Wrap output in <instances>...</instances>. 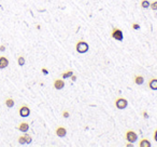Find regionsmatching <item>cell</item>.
I'll return each mask as SVG.
<instances>
[{"label": "cell", "mask_w": 157, "mask_h": 147, "mask_svg": "<svg viewBox=\"0 0 157 147\" xmlns=\"http://www.w3.org/2000/svg\"><path fill=\"white\" fill-rule=\"evenodd\" d=\"M53 87L56 89V90H61V89H64V87H65V81L63 80V79H56L53 83Z\"/></svg>", "instance_id": "cell-6"}, {"label": "cell", "mask_w": 157, "mask_h": 147, "mask_svg": "<svg viewBox=\"0 0 157 147\" xmlns=\"http://www.w3.org/2000/svg\"><path fill=\"white\" fill-rule=\"evenodd\" d=\"M111 37H112L113 39H115V40H117V41H123V39H124V34H123V31H122V29L114 27V28L112 29Z\"/></svg>", "instance_id": "cell-2"}, {"label": "cell", "mask_w": 157, "mask_h": 147, "mask_svg": "<svg viewBox=\"0 0 157 147\" xmlns=\"http://www.w3.org/2000/svg\"><path fill=\"white\" fill-rule=\"evenodd\" d=\"M6 105H7V107H9V108H12V107L14 106V99L11 98H7L6 99Z\"/></svg>", "instance_id": "cell-15"}, {"label": "cell", "mask_w": 157, "mask_h": 147, "mask_svg": "<svg viewBox=\"0 0 157 147\" xmlns=\"http://www.w3.org/2000/svg\"><path fill=\"white\" fill-rule=\"evenodd\" d=\"M25 137H26V144H30L31 142H32V138H31V136L30 135H28V134L26 133V132H25Z\"/></svg>", "instance_id": "cell-18"}, {"label": "cell", "mask_w": 157, "mask_h": 147, "mask_svg": "<svg viewBox=\"0 0 157 147\" xmlns=\"http://www.w3.org/2000/svg\"><path fill=\"white\" fill-rule=\"evenodd\" d=\"M55 133H56L57 136H59V137H64V136H66V134H67V129L64 128V127H57Z\"/></svg>", "instance_id": "cell-7"}, {"label": "cell", "mask_w": 157, "mask_h": 147, "mask_svg": "<svg viewBox=\"0 0 157 147\" xmlns=\"http://www.w3.org/2000/svg\"><path fill=\"white\" fill-rule=\"evenodd\" d=\"M71 78H72V81H75L76 80V76H74V75H72Z\"/></svg>", "instance_id": "cell-27"}, {"label": "cell", "mask_w": 157, "mask_h": 147, "mask_svg": "<svg viewBox=\"0 0 157 147\" xmlns=\"http://www.w3.org/2000/svg\"><path fill=\"white\" fill-rule=\"evenodd\" d=\"M131 27H132V29H134V30H138V29H140V25L137 24V23H132Z\"/></svg>", "instance_id": "cell-20"}, {"label": "cell", "mask_w": 157, "mask_h": 147, "mask_svg": "<svg viewBox=\"0 0 157 147\" xmlns=\"http://www.w3.org/2000/svg\"><path fill=\"white\" fill-rule=\"evenodd\" d=\"M17 130L23 132V133H25V132H27L29 130V123L27 122H22L18 124V127H17Z\"/></svg>", "instance_id": "cell-9"}, {"label": "cell", "mask_w": 157, "mask_h": 147, "mask_svg": "<svg viewBox=\"0 0 157 147\" xmlns=\"http://www.w3.org/2000/svg\"><path fill=\"white\" fill-rule=\"evenodd\" d=\"M4 50H6V47H4V46H0V51L3 52Z\"/></svg>", "instance_id": "cell-25"}, {"label": "cell", "mask_w": 157, "mask_h": 147, "mask_svg": "<svg viewBox=\"0 0 157 147\" xmlns=\"http://www.w3.org/2000/svg\"><path fill=\"white\" fill-rule=\"evenodd\" d=\"M143 117H144L145 119L149 118V115H148V113H146V110H143Z\"/></svg>", "instance_id": "cell-22"}, {"label": "cell", "mask_w": 157, "mask_h": 147, "mask_svg": "<svg viewBox=\"0 0 157 147\" xmlns=\"http://www.w3.org/2000/svg\"><path fill=\"white\" fill-rule=\"evenodd\" d=\"M134 82H136V84H139V86L143 84V82H144L143 76H141V75H136V76H134Z\"/></svg>", "instance_id": "cell-11"}, {"label": "cell", "mask_w": 157, "mask_h": 147, "mask_svg": "<svg viewBox=\"0 0 157 147\" xmlns=\"http://www.w3.org/2000/svg\"><path fill=\"white\" fill-rule=\"evenodd\" d=\"M125 138L127 142H130V143H134L138 139V134L132 130H128L125 133Z\"/></svg>", "instance_id": "cell-3"}, {"label": "cell", "mask_w": 157, "mask_h": 147, "mask_svg": "<svg viewBox=\"0 0 157 147\" xmlns=\"http://www.w3.org/2000/svg\"><path fill=\"white\" fill-rule=\"evenodd\" d=\"M63 117L64 118H68L69 117V111L68 110H64L63 111Z\"/></svg>", "instance_id": "cell-21"}, {"label": "cell", "mask_w": 157, "mask_h": 147, "mask_svg": "<svg viewBox=\"0 0 157 147\" xmlns=\"http://www.w3.org/2000/svg\"><path fill=\"white\" fill-rule=\"evenodd\" d=\"M139 146H140V147H151L152 144H151V142H149V139L143 138V139H141V141H140V143H139Z\"/></svg>", "instance_id": "cell-12"}, {"label": "cell", "mask_w": 157, "mask_h": 147, "mask_svg": "<svg viewBox=\"0 0 157 147\" xmlns=\"http://www.w3.org/2000/svg\"><path fill=\"white\" fill-rule=\"evenodd\" d=\"M149 8H151L152 10H154V11H156V10H157V0L151 2V4H149Z\"/></svg>", "instance_id": "cell-17"}, {"label": "cell", "mask_w": 157, "mask_h": 147, "mask_svg": "<svg viewBox=\"0 0 157 147\" xmlns=\"http://www.w3.org/2000/svg\"><path fill=\"white\" fill-rule=\"evenodd\" d=\"M154 139L157 142V129L155 130V133H154Z\"/></svg>", "instance_id": "cell-24"}, {"label": "cell", "mask_w": 157, "mask_h": 147, "mask_svg": "<svg viewBox=\"0 0 157 147\" xmlns=\"http://www.w3.org/2000/svg\"><path fill=\"white\" fill-rule=\"evenodd\" d=\"M17 63H18L19 66H24L25 65V57L24 56H18V59H17Z\"/></svg>", "instance_id": "cell-16"}, {"label": "cell", "mask_w": 157, "mask_h": 147, "mask_svg": "<svg viewBox=\"0 0 157 147\" xmlns=\"http://www.w3.org/2000/svg\"><path fill=\"white\" fill-rule=\"evenodd\" d=\"M18 143L19 144H25V143H26V137H25V135L19 136V137H18Z\"/></svg>", "instance_id": "cell-19"}, {"label": "cell", "mask_w": 157, "mask_h": 147, "mask_svg": "<svg viewBox=\"0 0 157 147\" xmlns=\"http://www.w3.org/2000/svg\"><path fill=\"white\" fill-rule=\"evenodd\" d=\"M148 86H149V88L151 89V90L156 91V90H157V79H156V78H152V79H149V81Z\"/></svg>", "instance_id": "cell-8"}, {"label": "cell", "mask_w": 157, "mask_h": 147, "mask_svg": "<svg viewBox=\"0 0 157 147\" xmlns=\"http://www.w3.org/2000/svg\"><path fill=\"white\" fill-rule=\"evenodd\" d=\"M75 49H76V52H78V53L84 54L89 50V46H88V43H87L86 41L79 40L78 42H76V44H75Z\"/></svg>", "instance_id": "cell-1"}, {"label": "cell", "mask_w": 157, "mask_h": 147, "mask_svg": "<svg viewBox=\"0 0 157 147\" xmlns=\"http://www.w3.org/2000/svg\"><path fill=\"white\" fill-rule=\"evenodd\" d=\"M9 65V59L4 56H0V69H3Z\"/></svg>", "instance_id": "cell-10"}, {"label": "cell", "mask_w": 157, "mask_h": 147, "mask_svg": "<svg viewBox=\"0 0 157 147\" xmlns=\"http://www.w3.org/2000/svg\"><path fill=\"white\" fill-rule=\"evenodd\" d=\"M18 113H19V116L23 117V118H25V117H28L29 115H30V109H29L28 106L23 105L21 108H19Z\"/></svg>", "instance_id": "cell-5"}, {"label": "cell", "mask_w": 157, "mask_h": 147, "mask_svg": "<svg viewBox=\"0 0 157 147\" xmlns=\"http://www.w3.org/2000/svg\"><path fill=\"white\" fill-rule=\"evenodd\" d=\"M126 146L127 147H131V146H133V143H130V142H129L128 144H126Z\"/></svg>", "instance_id": "cell-26"}, {"label": "cell", "mask_w": 157, "mask_h": 147, "mask_svg": "<svg viewBox=\"0 0 157 147\" xmlns=\"http://www.w3.org/2000/svg\"><path fill=\"white\" fill-rule=\"evenodd\" d=\"M115 106L118 109H125L128 106V101L124 98H117L115 99Z\"/></svg>", "instance_id": "cell-4"}, {"label": "cell", "mask_w": 157, "mask_h": 147, "mask_svg": "<svg viewBox=\"0 0 157 147\" xmlns=\"http://www.w3.org/2000/svg\"><path fill=\"white\" fill-rule=\"evenodd\" d=\"M42 73H43L44 75H47V74H49V70L45 69V68H42Z\"/></svg>", "instance_id": "cell-23"}, {"label": "cell", "mask_w": 157, "mask_h": 147, "mask_svg": "<svg viewBox=\"0 0 157 147\" xmlns=\"http://www.w3.org/2000/svg\"><path fill=\"white\" fill-rule=\"evenodd\" d=\"M73 75V71L72 70H67V71H65V73L61 74V78L63 79H67V78H70V77Z\"/></svg>", "instance_id": "cell-13"}, {"label": "cell", "mask_w": 157, "mask_h": 147, "mask_svg": "<svg viewBox=\"0 0 157 147\" xmlns=\"http://www.w3.org/2000/svg\"><path fill=\"white\" fill-rule=\"evenodd\" d=\"M140 4H141V8L142 9H148V8H149L151 2H149V0H142V1L140 2Z\"/></svg>", "instance_id": "cell-14"}]
</instances>
